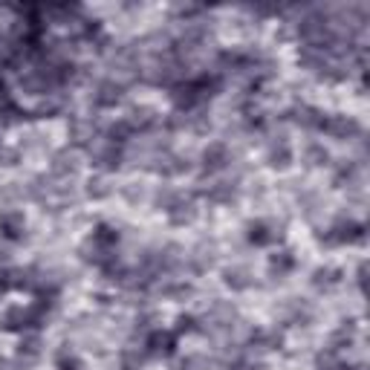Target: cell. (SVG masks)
Segmentation results:
<instances>
[{"label":"cell","mask_w":370,"mask_h":370,"mask_svg":"<svg viewBox=\"0 0 370 370\" xmlns=\"http://www.w3.org/2000/svg\"><path fill=\"white\" fill-rule=\"evenodd\" d=\"M200 165L208 174H223L226 168H231V148L226 142H208L200 157Z\"/></svg>","instance_id":"1"},{"label":"cell","mask_w":370,"mask_h":370,"mask_svg":"<svg viewBox=\"0 0 370 370\" xmlns=\"http://www.w3.org/2000/svg\"><path fill=\"white\" fill-rule=\"evenodd\" d=\"M226 284L231 289H249L252 284H255V275L243 266H231V269H226Z\"/></svg>","instance_id":"2"},{"label":"cell","mask_w":370,"mask_h":370,"mask_svg":"<svg viewBox=\"0 0 370 370\" xmlns=\"http://www.w3.org/2000/svg\"><path fill=\"white\" fill-rule=\"evenodd\" d=\"M327 160H330V153H327L324 145H318V142H309L307 145V151H304V162L307 165L318 168V165H327Z\"/></svg>","instance_id":"3"},{"label":"cell","mask_w":370,"mask_h":370,"mask_svg":"<svg viewBox=\"0 0 370 370\" xmlns=\"http://www.w3.org/2000/svg\"><path fill=\"white\" fill-rule=\"evenodd\" d=\"M110 191H113V188H110V183H107L105 177H95V180L87 183V194H90V197H95V200H99V197H107Z\"/></svg>","instance_id":"4"}]
</instances>
